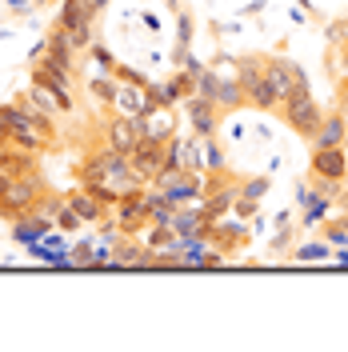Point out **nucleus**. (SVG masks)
<instances>
[{"instance_id": "30", "label": "nucleus", "mask_w": 348, "mask_h": 352, "mask_svg": "<svg viewBox=\"0 0 348 352\" xmlns=\"http://www.w3.org/2000/svg\"><path fill=\"white\" fill-rule=\"evenodd\" d=\"M336 112L345 116V124H348V92H345V96H340V109H336Z\"/></svg>"}, {"instance_id": "20", "label": "nucleus", "mask_w": 348, "mask_h": 352, "mask_svg": "<svg viewBox=\"0 0 348 352\" xmlns=\"http://www.w3.org/2000/svg\"><path fill=\"white\" fill-rule=\"evenodd\" d=\"M292 256H296L301 264H316V261H325L328 256V244H305V248H296Z\"/></svg>"}, {"instance_id": "1", "label": "nucleus", "mask_w": 348, "mask_h": 352, "mask_svg": "<svg viewBox=\"0 0 348 352\" xmlns=\"http://www.w3.org/2000/svg\"><path fill=\"white\" fill-rule=\"evenodd\" d=\"M284 120H288V129L301 132V136H316L320 120H325V109L312 100V88H301V92L284 96Z\"/></svg>"}, {"instance_id": "9", "label": "nucleus", "mask_w": 348, "mask_h": 352, "mask_svg": "<svg viewBox=\"0 0 348 352\" xmlns=\"http://www.w3.org/2000/svg\"><path fill=\"white\" fill-rule=\"evenodd\" d=\"M348 140V124L340 112H325V120H320V129L312 136V148H345Z\"/></svg>"}, {"instance_id": "5", "label": "nucleus", "mask_w": 348, "mask_h": 352, "mask_svg": "<svg viewBox=\"0 0 348 352\" xmlns=\"http://www.w3.org/2000/svg\"><path fill=\"white\" fill-rule=\"evenodd\" d=\"M132 168L140 173V180H153L156 173H160V164H164V144H156V140H144L140 136V144L129 153Z\"/></svg>"}, {"instance_id": "8", "label": "nucleus", "mask_w": 348, "mask_h": 352, "mask_svg": "<svg viewBox=\"0 0 348 352\" xmlns=\"http://www.w3.org/2000/svg\"><path fill=\"white\" fill-rule=\"evenodd\" d=\"M160 192L173 200V208H184V204H196V200L204 197V180H200L196 173H180L173 184H168V188H160Z\"/></svg>"}, {"instance_id": "3", "label": "nucleus", "mask_w": 348, "mask_h": 352, "mask_svg": "<svg viewBox=\"0 0 348 352\" xmlns=\"http://www.w3.org/2000/svg\"><path fill=\"white\" fill-rule=\"evenodd\" d=\"M264 76H268V80H272V88L281 92V100L288 96V92H301V88H308V76L292 65V60H284V56H268V60H264Z\"/></svg>"}, {"instance_id": "26", "label": "nucleus", "mask_w": 348, "mask_h": 352, "mask_svg": "<svg viewBox=\"0 0 348 352\" xmlns=\"http://www.w3.org/2000/svg\"><path fill=\"white\" fill-rule=\"evenodd\" d=\"M268 188V180H252L248 188H244V197H252V200H261V192Z\"/></svg>"}, {"instance_id": "23", "label": "nucleus", "mask_w": 348, "mask_h": 352, "mask_svg": "<svg viewBox=\"0 0 348 352\" xmlns=\"http://www.w3.org/2000/svg\"><path fill=\"white\" fill-rule=\"evenodd\" d=\"M328 41L336 44V48H340V44L348 41V21H336V24H328Z\"/></svg>"}, {"instance_id": "14", "label": "nucleus", "mask_w": 348, "mask_h": 352, "mask_svg": "<svg viewBox=\"0 0 348 352\" xmlns=\"http://www.w3.org/2000/svg\"><path fill=\"white\" fill-rule=\"evenodd\" d=\"M244 100H248V104H257V109H276V104H281V92L272 88V80H268V76H261L257 85L244 92Z\"/></svg>"}, {"instance_id": "28", "label": "nucleus", "mask_w": 348, "mask_h": 352, "mask_svg": "<svg viewBox=\"0 0 348 352\" xmlns=\"http://www.w3.org/2000/svg\"><path fill=\"white\" fill-rule=\"evenodd\" d=\"M32 4H36V0H8L12 12H32Z\"/></svg>"}, {"instance_id": "4", "label": "nucleus", "mask_w": 348, "mask_h": 352, "mask_svg": "<svg viewBox=\"0 0 348 352\" xmlns=\"http://www.w3.org/2000/svg\"><path fill=\"white\" fill-rule=\"evenodd\" d=\"M140 136H144V132H140V116H124V112H120L109 124V148L120 153V156H129L132 148L140 144Z\"/></svg>"}, {"instance_id": "22", "label": "nucleus", "mask_w": 348, "mask_h": 352, "mask_svg": "<svg viewBox=\"0 0 348 352\" xmlns=\"http://www.w3.org/2000/svg\"><path fill=\"white\" fill-rule=\"evenodd\" d=\"M325 236H328V244H340V248H345L348 244V220H332Z\"/></svg>"}, {"instance_id": "32", "label": "nucleus", "mask_w": 348, "mask_h": 352, "mask_svg": "<svg viewBox=\"0 0 348 352\" xmlns=\"http://www.w3.org/2000/svg\"><path fill=\"white\" fill-rule=\"evenodd\" d=\"M340 52H345V60H348V41H345V44H340Z\"/></svg>"}, {"instance_id": "10", "label": "nucleus", "mask_w": 348, "mask_h": 352, "mask_svg": "<svg viewBox=\"0 0 348 352\" xmlns=\"http://www.w3.org/2000/svg\"><path fill=\"white\" fill-rule=\"evenodd\" d=\"M188 120H193L196 136H213V132H217V100L193 92V96H188Z\"/></svg>"}, {"instance_id": "16", "label": "nucleus", "mask_w": 348, "mask_h": 352, "mask_svg": "<svg viewBox=\"0 0 348 352\" xmlns=\"http://www.w3.org/2000/svg\"><path fill=\"white\" fill-rule=\"evenodd\" d=\"M32 109H36V112H48V116H52V112H65V104H61V96H56L52 88L36 80V85H32Z\"/></svg>"}, {"instance_id": "24", "label": "nucleus", "mask_w": 348, "mask_h": 352, "mask_svg": "<svg viewBox=\"0 0 348 352\" xmlns=\"http://www.w3.org/2000/svg\"><path fill=\"white\" fill-rule=\"evenodd\" d=\"M92 92H96L100 100H112V92H116V85H112V80H92Z\"/></svg>"}, {"instance_id": "6", "label": "nucleus", "mask_w": 348, "mask_h": 352, "mask_svg": "<svg viewBox=\"0 0 348 352\" xmlns=\"http://www.w3.org/2000/svg\"><path fill=\"white\" fill-rule=\"evenodd\" d=\"M312 176L345 180L348 176V153L345 148H312Z\"/></svg>"}, {"instance_id": "15", "label": "nucleus", "mask_w": 348, "mask_h": 352, "mask_svg": "<svg viewBox=\"0 0 348 352\" xmlns=\"http://www.w3.org/2000/svg\"><path fill=\"white\" fill-rule=\"evenodd\" d=\"M173 200L164 197V192H160V188H156L153 197H144V217L153 220V224H173Z\"/></svg>"}, {"instance_id": "25", "label": "nucleus", "mask_w": 348, "mask_h": 352, "mask_svg": "<svg viewBox=\"0 0 348 352\" xmlns=\"http://www.w3.org/2000/svg\"><path fill=\"white\" fill-rule=\"evenodd\" d=\"M237 212H240V217H257V200L240 192V200H237Z\"/></svg>"}, {"instance_id": "11", "label": "nucleus", "mask_w": 348, "mask_h": 352, "mask_svg": "<svg viewBox=\"0 0 348 352\" xmlns=\"http://www.w3.org/2000/svg\"><path fill=\"white\" fill-rule=\"evenodd\" d=\"M48 228H52V220L48 217H17L12 220V236H17V244H24V248L36 244Z\"/></svg>"}, {"instance_id": "12", "label": "nucleus", "mask_w": 348, "mask_h": 352, "mask_svg": "<svg viewBox=\"0 0 348 352\" xmlns=\"http://www.w3.org/2000/svg\"><path fill=\"white\" fill-rule=\"evenodd\" d=\"M112 104L124 112V116H144V112H149L144 88H124V85H116V92H112Z\"/></svg>"}, {"instance_id": "17", "label": "nucleus", "mask_w": 348, "mask_h": 352, "mask_svg": "<svg viewBox=\"0 0 348 352\" xmlns=\"http://www.w3.org/2000/svg\"><path fill=\"white\" fill-rule=\"evenodd\" d=\"M68 204L76 208V217L80 220H96L100 217V197H96V192H72Z\"/></svg>"}, {"instance_id": "13", "label": "nucleus", "mask_w": 348, "mask_h": 352, "mask_svg": "<svg viewBox=\"0 0 348 352\" xmlns=\"http://www.w3.org/2000/svg\"><path fill=\"white\" fill-rule=\"evenodd\" d=\"M140 132H144V140H156V144H164L168 140V132H173V116H168V104L160 109V116H153V109L140 116Z\"/></svg>"}, {"instance_id": "7", "label": "nucleus", "mask_w": 348, "mask_h": 352, "mask_svg": "<svg viewBox=\"0 0 348 352\" xmlns=\"http://www.w3.org/2000/svg\"><path fill=\"white\" fill-rule=\"evenodd\" d=\"M28 252H32L36 261H44V264H61V268H68V244H65V236L56 232V224H52L36 244H28Z\"/></svg>"}, {"instance_id": "31", "label": "nucleus", "mask_w": 348, "mask_h": 352, "mask_svg": "<svg viewBox=\"0 0 348 352\" xmlns=\"http://www.w3.org/2000/svg\"><path fill=\"white\" fill-rule=\"evenodd\" d=\"M88 4H92V12H96V8H105V4H109V0H88Z\"/></svg>"}, {"instance_id": "2", "label": "nucleus", "mask_w": 348, "mask_h": 352, "mask_svg": "<svg viewBox=\"0 0 348 352\" xmlns=\"http://www.w3.org/2000/svg\"><path fill=\"white\" fill-rule=\"evenodd\" d=\"M92 4H88V0H65V4H61V28H65L68 32V41L72 44H88L92 41V36H88V32H92Z\"/></svg>"}, {"instance_id": "19", "label": "nucleus", "mask_w": 348, "mask_h": 352, "mask_svg": "<svg viewBox=\"0 0 348 352\" xmlns=\"http://www.w3.org/2000/svg\"><path fill=\"white\" fill-rule=\"evenodd\" d=\"M52 224H56L61 232H72V228L80 224V217H76V208H72V204H61V208H56V217H52Z\"/></svg>"}, {"instance_id": "33", "label": "nucleus", "mask_w": 348, "mask_h": 352, "mask_svg": "<svg viewBox=\"0 0 348 352\" xmlns=\"http://www.w3.org/2000/svg\"><path fill=\"white\" fill-rule=\"evenodd\" d=\"M345 180H348V176H345Z\"/></svg>"}, {"instance_id": "21", "label": "nucleus", "mask_w": 348, "mask_h": 352, "mask_svg": "<svg viewBox=\"0 0 348 352\" xmlns=\"http://www.w3.org/2000/svg\"><path fill=\"white\" fill-rule=\"evenodd\" d=\"M217 88H220V76H217V72H200V80H196V92H200V96L217 100Z\"/></svg>"}, {"instance_id": "18", "label": "nucleus", "mask_w": 348, "mask_h": 352, "mask_svg": "<svg viewBox=\"0 0 348 352\" xmlns=\"http://www.w3.org/2000/svg\"><path fill=\"white\" fill-rule=\"evenodd\" d=\"M237 104H244V88H240V80H220L217 109H237Z\"/></svg>"}, {"instance_id": "29", "label": "nucleus", "mask_w": 348, "mask_h": 352, "mask_svg": "<svg viewBox=\"0 0 348 352\" xmlns=\"http://www.w3.org/2000/svg\"><path fill=\"white\" fill-rule=\"evenodd\" d=\"M12 180H17V176L8 173V168H0V197H4L8 188H12Z\"/></svg>"}, {"instance_id": "27", "label": "nucleus", "mask_w": 348, "mask_h": 352, "mask_svg": "<svg viewBox=\"0 0 348 352\" xmlns=\"http://www.w3.org/2000/svg\"><path fill=\"white\" fill-rule=\"evenodd\" d=\"M92 56H96V65L105 68V72H109V68H112V56H109V52H105V48H92Z\"/></svg>"}]
</instances>
